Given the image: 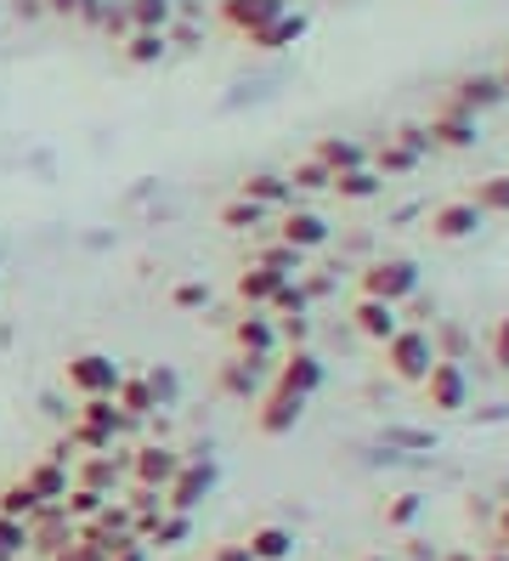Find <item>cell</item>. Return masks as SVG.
Returning <instances> with one entry per match:
<instances>
[{
	"instance_id": "38",
	"label": "cell",
	"mask_w": 509,
	"mask_h": 561,
	"mask_svg": "<svg viewBox=\"0 0 509 561\" xmlns=\"http://www.w3.org/2000/svg\"><path fill=\"white\" fill-rule=\"evenodd\" d=\"M51 561H108V550H102V545H91V539H68L62 550H51Z\"/></svg>"
},
{
	"instance_id": "3",
	"label": "cell",
	"mask_w": 509,
	"mask_h": 561,
	"mask_svg": "<svg viewBox=\"0 0 509 561\" xmlns=\"http://www.w3.org/2000/svg\"><path fill=\"white\" fill-rule=\"evenodd\" d=\"M414 289H419V267H414L407 255L373 261V267L362 273V295H373V301H391V307H402Z\"/></svg>"
},
{
	"instance_id": "16",
	"label": "cell",
	"mask_w": 509,
	"mask_h": 561,
	"mask_svg": "<svg viewBox=\"0 0 509 561\" xmlns=\"http://www.w3.org/2000/svg\"><path fill=\"white\" fill-rule=\"evenodd\" d=\"M278 233H284V244H289V250H300V255H305V250H317V244L328 239V221H323V216H312V210H289Z\"/></svg>"
},
{
	"instance_id": "28",
	"label": "cell",
	"mask_w": 509,
	"mask_h": 561,
	"mask_svg": "<svg viewBox=\"0 0 509 561\" xmlns=\"http://www.w3.org/2000/svg\"><path fill=\"white\" fill-rule=\"evenodd\" d=\"M125 18H130V28H170L176 7L170 0H125Z\"/></svg>"
},
{
	"instance_id": "32",
	"label": "cell",
	"mask_w": 509,
	"mask_h": 561,
	"mask_svg": "<svg viewBox=\"0 0 509 561\" xmlns=\"http://www.w3.org/2000/svg\"><path fill=\"white\" fill-rule=\"evenodd\" d=\"M28 556V522L0 516V561H23Z\"/></svg>"
},
{
	"instance_id": "45",
	"label": "cell",
	"mask_w": 509,
	"mask_h": 561,
	"mask_svg": "<svg viewBox=\"0 0 509 561\" xmlns=\"http://www.w3.org/2000/svg\"><path fill=\"white\" fill-rule=\"evenodd\" d=\"M51 18H80V0H46Z\"/></svg>"
},
{
	"instance_id": "20",
	"label": "cell",
	"mask_w": 509,
	"mask_h": 561,
	"mask_svg": "<svg viewBox=\"0 0 509 561\" xmlns=\"http://www.w3.org/2000/svg\"><path fill=\"white\" fill-rule=\"evenodd\" d=\"M80 488H91V493H119V466H114V454H85L80 459V477H74Z\"/></svg>"
},
{
	"instance_id": "14",
	"label": "cell",
	"mask_w": 509,
	"mask_h": 561,
	"mask_svg": "<svg viewBox=\"0 0 509 561\" xmlns=\"http://www.w3.org/2000/svg\"><path fill=\"white\" fill-rule=\"evenodd\" d=\"M23 482L34 488V500H41V505H57L62 493L74 488V477H68V466H57V459H46V454H41V459H34V466L23 471Z\"/></svg>"
},
{
	"instance_id": "30",
	"label": "cell",
	"mask_w": 509,
	"mask_h": 561,
	"mask_svg": "<svg viewBox=\"0 0 509 561\" xmlns=\"http://www.w3.org/2000/svg\"><path fill=\"white\" fill-rule=\"evenodd\" d=\"M475 210H482V216H509V176L475 182Z\"/></svg>"
},
{
	"instance_id": "34",
	"label": "cell",
	"mask_w": 509,
	"mask_h": 561,
	"mask_svg": "<svg viewBox=\"0 0 509 561\" xmlns=\"http://www.w3.org/2000/svg\"><path fill=\"white\" fill-rule=\"evenodd\" d=\"M284 182H289V193H317V187H328L334 176L323 171V164H317V159H300V164H294V171H289Z\"/></svg>"
},
{
	"instance_id": "46",
	"label": "cell",
	"mask_w": 509,
	"mask_h": 561,
	"mask_svg": "<svg viewBox=\"0 0 509 561\" xmlns=\"http://www.w3.org/2000/svg\"><path fill=\"white\" fill-rule=\"evenodd\" d=\"M407 561H436V550L425 539H407Z\"/></svg>"
},
{
	"instance_id": "48",
	"label": "cell",
	"mask_w": 509,
	"mask_h": 561,
	"mask_svg": "<svg viewBox=\"0 0 509 561\" xmlns=\"http://www.w3.org/2000/svg\"><path fill=\"white\" fill-rule=\"evenodd\" d=\"M498 534H504V545H509V505L498 511Z\"/></svg>"
},
{
	"instance_id": "4",
	"label": "cell",
	"mask_w": 509,
	"mask_h": 561,
	"mask_svg": "<svg viewBox=\"0 0 509 561\" xmlns=\"http://www.w3.org/2000/svg\"><path fill=\"white\" fill-rule=\"evenodd\" d=\"M419 386H425V403H430L436 414H459V409L470 403V380H464V369H459L453 357H436L430 375H425Z\"/></svg>"
},
{
	"instance_id": "29",
	"label": "cell",
	"mask_w": 509,
	"mask_h": 561,
	"mask_svg": "<svg viewBox=\"0 0 509 561\" xmlns=\"http://www.w3.org/2000/svg\"><path fill=\"white\" fill-rule=\"evenodd\" d=\"M34 511H41V500H34V488H28L23 477L0 488V516H18V522H28Z\"/></svg>"
},
{
	"instance_id": "35",
	"label": "cell",
	"mask_w": 509,
	"mask_h": 561,
	"mask_svg": "<svg viewBox=\"0 0 509 561\" xmlns=\"http://www.w3.org/2000/svg\"><path fill=\"white\" fill-rule=\"evenodd\" d=\"M261 267H271L278 278H294V273H300V250H289V244H271V250H261Z\"/></svg>"
},
{
	"instance_id": "26",
	"label": "cell",
	"mask_w": 509,
	"mask_h": 561,
	"mask_svg": "<svg viewBox=\"0 0 509 561\" xmlns=\"http://www.w3.org/2000/svg\"><path fill=\"white\" fill-rule=\"evenodd\" d=\"M238 199H255V205H284V199H289V182H284V176H266V171H255V176L238 182Z\"/></svg>"
},
{
	"instance_id": "51",
	"label": "cell",
	"mask_w": 509,
	"mask_h": 561,
	"mask_svg": "<svg viewBox=\"0 0 509 561\" xmlns=\"http://www.w3.org/2000/svg\"><path fill=\"white\" fill-rule=\"evenodd\" d=\"M498 80H504V91H509V69H504V75H498Z\"/></svg>"
},
{
	"instance_id": "6",
	"label": "cell",
	"mask_w": 509,
	"mask_h": 561,
	"mask_svg": "<svg viewBox=\"0 0 509 561\" xmlns=\"http://www.w3.org/2000/svg\"><path fill=\"white\" fill-rule=\"evenodd\" d=\"M216 488V466L210 459H182V471L170 477V488H164V511H198V500Z\"/></svg>"
},
{
	"instance_id": "11",
	"label": "cell",
	"mask_w": 509,
	"mask_h": 561,
	"mask_svg": "<svg viewBox=\"0 0 509 561\" xmlns=\"http://www.w3.org/2000/svg\"><path fill=\"white\" fill-rule=\"evenodd\" d=\"M271 346H278V323L261 318L255 307L232 323V352H244V357H271Z\"/></svg>"
},
{
	"instance_id": "17",
	"label": "cell",
	"mask_w": 509,
	"mask_h": 561,
	"mask_svg": "<svg viewBox=\"0 0 509 561\" xmlns=\"http://www.w3.org/2000/svg\"><path fill=\"white\" fill-rule=\"evenodd\" d=\"M164 51H170V35H164V28H130V35L119 41V57H125V62H136V69L159 62Z\"/></svg>"
},
{
	"instance_id": "37",
	"label": "cell",
	"mask_w": 509,
	"mask_h": 561,
	"mask_svg": "<svg viewBox=\"0 0 509 561\" xmlns=\"http://www.w3.org/2000/svg\"><path fill=\"white\" fill-rule=\"evenodd\" d=\"M96 23H102V35H108V41L119 46V41L130 35V18H125V0H108V7H102V18H96Z\"/></svg>"
},
{
	"instance_id": "27",
	"label": "cell",
	"mask_w": 509,
	"mask_h": 561,
	"mask_svg": "<svg viewBox=\"0 0 509 561\" xmlns=\"http://www.w3.org/2000/svg\"><path fill=\"white\" fill-rule=\"evenodd\" d=\"M187 534H193V516H187V511H159V516H153V527H148V539H153L159 550L182 545Z\"/></svg>"
},
{
	"instance_id": "39",
	"label": "cell",
	"mask_w": 509,
	"mask_h": 561,
	"mask_svg": "<svg viewBox=\"0 0 509 561\" xmlns=\"http://www.w3.org/2000/svg\"><path fill=\"white\" fill-rule=\"evenodd\" d=\"M148 386H153L159 409H170V403H176V375H170V369H148Z\"/></svg>"
},
{
	"instance_id": "12",
	"label": "cell",
	"mask_w": 509,
	"mask_h": 561,
	"mask_svg": "<svg viewBox=\"0 0 509 561\" xmlns=\"http://www.w3.org/2000/svg\"><path fill=\"white\" fill-rule=\"evenodd\" d=\"M278 386L284 391H294V398H312V391L323 386V363L305 352V346H294L284 363H278Z\"/></svg>"
},
{
	"instance_id": "43",
	"label": "cell",
	"mask_w": 509,
	"mask_h": 561,
	"mask_svg": "<svg viewBox=\"0 0 509 561\" xmlns=\"http://www.w3.org/2000/svg\"><path fill=\"white\" fill-rule=\"evenodd\" d=\"M210 561H255V550H250L244 539H238V545H216V550H210Z\"/></svg>"
},
{
	"instance_id": "41",
	"label": "cell",
	"mask_w": 509,
	"mask_h": 561,
	"mask_svg": "<svg viewBox=\"0 0 509 561\" xmlns=\"http://www.w3.org/2000/svg\"><path fill=\"white\" fill-rule=\"evenodd\" d=\"M108 561H148V545L136 539V534H125V539H119V550H108Z\"/></svg>"
},
{
	"instance_id": "7",
	"label": "cell",
	"mask_w": 509,
	"mask_h": 561,
	"mask_svg": "<svg viewBox=\"0 0 509 561\" xmlns=\"http://www.w3.org/2000/svg\"><path fill=\"white\" fill-rule=\"evenodd\" d=\"M300 409H305V398H294V391H284V386H271L266 403L255 409V432L261 437H289L294 425H300Z\"/></svg>"
},
{
	"instance_id": "10",
	"label": "cell",
	"mask_w": 509,
	"mask_h": 561,
	"mask_svg": "<svg viewBox=\"0 0 509 561\" xmlns=\"http://www.w3.org/2000/svg\"><path fill=\"white\" fill-rule=\"evenodd\" d=\"M289 0H221V23L232 28V35H255V28H266L271 18H284Z\"/></svg>"
},
{
	"instance_id": "42",
	"label": "cell",
	"mask_w": 509,
	"mask_h": 561,
	"mask_svg": "<svg viewBox=\"0 0 509 561\" xmlns=\"http://www.w3.org/2000/svg\"><path fill=\"white\" fill-rule=\"evenodd\" d=\"M493 363L509 369V318H498V329H493Z\"/></svg>"
},
{
	"instance_id": "18",
	"label": "cell",
	"mask_w": 509,
	"mask_h": 561,
	"mask_svg": "<svg viewBox=\"0 0 509 561\" xmlns=\"http://www.w3.org/2000/svg\"><path fill=\"white\" fill-rule=\"evenodd\" d=\"M114 403H119L130 420H148V414H159V398H153L148 375H119V386H114Z\"/></svg>"
},
{
	"instance_id": "22",
	"label": "cell",
	"mask_w": 509,
	"mask_h": 561,
	"mask_svg": "<svg viewBox=\"0 0 509 561\" xmlns=\"http://www.w3.org/2000/svg\"><path fill=\"white\" fill-rule=\"evenodd\" d=\"M278 284H284V278L255 261V267H244V273H238V301H244V307H266L271 295H278Z\"/></svg>"
},
{
	"instance_id": "1",
	"label": "cell",
	"mask_w": 509,
	"mask_h": 561,
	"mask_svg": "<svg viewBox=\"0 0 509 561\" xmlns=\"http://www.w3.org/2000/svg\"><path fill=\"white\" fill-rule=\"evenodd\" d=\"M119 363L108 352H74L62 363V386L74 391V398H114V386H119Z\"/></svg>"
},
{
	"instance_id": "21",
	"label": "cell",
	"mask_w": 509,
	"mask_h": 561,
	"mask_svg": "<svg viewBox=\"0 0 509 561\" xmlns=\"http://www.w3.org/2000/svg\"><path fill=\"white\" fill-rule=\"evenodd\" d=\"M244 545L255 550V561H289V556H294V534H289V527H278V522L255 527Z\"/></svg>"
},
{
	"instance_id": "47",
	"label": "cell",
	"mask_w": 509,
	"mask_h": 561,
	"mask_svg": "<svg viewBox=\"0 0 509 561\" xmlns=\"http://www.w3.org/2000/svg\"><path fill=\"white\" fill-rule=\"evenodd\" d=\"M12 7H18L23 18H46V0H12Z\"/></svg>"
},
{
	"instance_id": "31",
	"label": "cell",
	"mask_w": 509,
	"mask_h": 561,
	"mask_svg": "<svg viewBox=\"0 0 509 561\" xmlns=\"http://www.w3.org/2000/svg\"><path fill=\"white\" fill-rule=\"evenodd\" d=\"M328 187L339 193V199H373V193H380V176H373V171H362V164H357V171H339Z\"/></svg>"
},
{
	"instance_id": "40",
	"label": "cell",
	"mask_w": 509,
	"mask_h": 561,
	"mask_svg": "<svg viewBox=\"0 0 509 561\" xmlns=\"http://www.w3.org/2000/svg\"><path fill=\"white\" fill-rule=\"evenodd\" d=\"M414 516H419V493H402V500L385 511V522H391V527H407Z\"/></svg>"
},
{
	"instance_id": "33",
	"label": "cell",
	"mask_w": 509,
	"mask_h": 561,
	"mask_svg": "<svg viewBox=\"0 0 509 561\" xmlns=\"http://www.w3.org/2000/svg\"><path fill=\"white\" fill-rule=\"evenodd\" d=\"M261 216H266V205H255V199L221 205V227H232V233H250V227H261Z\"/></svg>"
},
{
	"instance_id": "19",
	"label": "cell",
	"mask_w": 509,
	"mask_h": 561,
	"mask_svg": "<svg viewBox=\"0 0 509 561\" xmlns=\"http://www.w3.org/2000/svg\"><path fill=\"white\" fill-rule=\"evenodd\" d=\"M504 80L498 75H475V80H459V96H453V108H464V114H475V108H493V103H504Z\"/></svg>"
},
{
	"instance_id": "52",
	"label": "cell",
	"mask_w": 509,
	"mask_h": 561,
	"mask_svg": "<svg viewBox=\"0 0 509 561\" xmlns=\"http://www.w3.org/2000/svg\"><path fill=\"white\" fill-rule=\"evenodd\" d=\"M368 561H380V556H368Z\"/></svg>"
},
{
	"instance_id": "2",
	"label": "cell",
	"mask_w": 509,
	"mask_h": 561,
	"mask_svg": "<svg viewBox=\"0 0 509 561\" xmlns=\"http://www.w3.org/2000/svg\"><path fill=\"white\" fill-rule=\"evenodd\" d=\"M385 363H391V375L396 380H425L430 375V363H436V341H430V329H396V335L385 341Z\"/></svg>"
},
{
	"instance_id": "49",
	"label": "cell",
	"mask_w": 509,
	"mask_h": 561,
	"mask_svg": "<svg viewBox=\"0 0 509 561\" xmlns=\"http://www.w3.org/2000/svg\"><path fill=\"white\" fill-rule=\"evenodd\" d=\"M448 561H475V556H464V550H453V556H448Z\"/></svg>"
},
{
	"instance_id": "5",
	"label": "cell",
	"mask_w": 509,
	"mask_h": 561,
	"mask_svg": "<svg viewBox=\"0 0 509 561\" xmlns=\"http://www.w3.org/2000/svg\"><path fill=\"white\" fill-rule=\"evenodd\" d=\"M176 471H182V454L170 448V443H142V448L130 454V488H153V493H164Z\"/></svg>"
},
{
	"instance_id": "13",
	"label": "cell",
	"mask_w": 509,
	"mask_h": 561,
	"mask_svg": "<svg viewBox=\"0 0 509 561\" xmlns=\"http://www.w3.org/2000/svg\"><path fill=\"white\" fill-rule=\"evenodd\" d=\"M475 227H482V210H475V199H453V205H436V216H430V233L436 239H470Z\"/></svg>"
},
{
	"instance_id": "9",
	"label": "cell",
	"mask_w": 509,
	"mask_h": 561,
	"mask_svg": "<svg viewBox=\"0 0 509 561\" xmlns=\"http://www.w3.org/2000/svg\"><path fill=\"white\" fill-rule=\"evenodd\" d=\"M271 357H244V352H232L221 369H216V386H221V398H238V403H250L255 391H261V369H266Z\"/></svg>"
},
{
	"instance_id": "50",
	"label": "cell",
	"mask_w": 509,
	"mask_h": 561,
	"mask_svg": "<svg viewBox=\"0 0 509 561\" xmlns=\"http://www.w3.org/2000/svg\"><path fill=\"white\" fill-rule=\"evenodd\" d=\"M487 561H509V550H504V556H487Z\"/></svg>"
},
{
	"instance_id": "25",
	"label": "cell",
	"mask_w": 509,
	"mask_h": 561,
	"mask_svg": "<svg viewBox=\"0 0 509 561\" xmlns=\"http://www.w3.org/2000/svg\"><path fill=\"white\" fill-rule=\"evenodd\" d=\"M312 159L323 164L328 176H339V171H357V164H362V148H357V142H346V137H323Z\"/></svg>"
},
{
	"instance_id": "23",
	"label": "cell",
	"mask_w": 509,
	"mask_h": 561,
	"mask_svg": "<svg viewBox=\"0 0 509 561\" xmlns=\"http://www.w3.org/2000/svg\"><path fill=\"white\" fill-rule=\"evenodd\" d=\"M300 35H305V18H300V12H284V18H271L266 28H255L250 41H255L261 51H284V46L300 41Z\"/></svg>"
},
{
	"instance_id": "8",
	"label": "cell",
	"mask_w": 509,
	"mask_h": 561,
	"mask_svg": "<svg viewBox=\"0 0 509 561\" xmlns=\"http://www.w3.org/2000/svg\"><path fill=\"white\" fill-rule=\"evenodd\" d=\"M74 516H68L62 505H41L28 516V550H41V556H51V550H62L68 539H74Z\"/></svg>"
},
{
	"instance_id": "24",
	"label": "cell",
	"mask_w": 509,
	"mask_h": 561,
	"mask_svg": "<svg viewBox=\"0 0 509 561\" xmlns=\"http://www.w3.org/2000/svg\"><path fill=\"white\" fill-rule=\"evenodd\" d=\"M430 137L448 142V148H470V142H475V119H470L464 108H448V114L430 119Z\"/></svg>"
},
{
	"instance_id": "44",
	"label": "cell",
	"mask_w": 509,
	"mask_h": 561,
	"mask_svg": "<svg viewBox=\"0 0 509 561\" xmlns=\"http://www.w3.org/2000/svg\"><path fill=\"white\" fill-rule=\"evenodd\" d=\"M278 329H284V335L300 346V341H305V312H300V318H278Z\"/></svg>"
},
{
	"instance_id": "36",
	"label": "cell",
	"mask_w": 509,
	"mask_h": 561,
	"mask_svg": "<svg viewBox=\"0 0 509 561\" xmlns=\"http://www.w3.org/2000/svg\"><path fill=\"white\" fill-rule=\"evenodd\" d=\"M170 301H176L182 312H198V307H210V284L187 278V284H176V289H170Z\"/></svg>"
},
{
	"instance_id": "15",
	"label": "cell",
	"mask_w": 509,
	"mask_h": 561,
	"mask_svg": "<svg viewBox=\"0 0 509 561\" xmlns=\"http://www.w3.org/2000/svg\"><path fill=\"white\" fill-rule=\"evenodd\" d=\"M351 323L362 329V335H368V341H380V346H385V341L396 335V329H402V318H396V307H391V301H373V295H362V301H357V312H351Z\"/></svg>"
}]
</instances>
